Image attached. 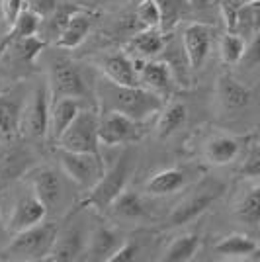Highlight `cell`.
<instances>
[{
	"label": "cell",
	"instance_id": "1",
	"mask_svg": "<svg viewBox=\"0 0 260 262\" xmlns=\"http://www.w3.org/2000/svg\"><path fill=\"white\" fill-rule=\"evenodd\" d=\"M96 96L102 110H112L143 123L163 110L161 94L145 86H123L104 77L96 84Z\"/></svg>",
	"mask_w": 260,
	"mask_h": 262
},
{
	"label": "cell",
	"instance_id": "2",
	"mask_svg": "<svg viewBox=\"0 0 260 262\" xmlns=\"http://www.w3.org/2000/svg\"><path fill=\"white\" fill-rule=\"evenodd\" d=\"M133 170H135V153L131 149H125L116 159V163L112 164V168L110 170L106 168V174L98 180V184L88 190V196L78 202L76 209L92 208L96 211H108L116 202V198L125 190Z\"/></svg>",
	"mask_w": 260,
	"mask_h": 262
},
{
	"label": "cell",
	"instance_id": "3",
	"mask_svg": "<svg viewBox=\"0 0 260 262\" xmlns=\"http://www.w3.org/2000/svg\"><path fill=\"white\" fill-rule=\"evenodd\" d=\"M55 223H37L30 229L14 233L10 243L2 251V258L8 260H45L57 239Z\"/></svg>",
	"mask_w": 260,
	"mask_h": 262
},
{
	"label": "cell",
	"instance_id": "4",
	"mask_svg": "<svg viewBox=\"0 0 260 262\" xmlns=\"http://www.w3.org/2000/svg\"><path fill=\"white\" fill-rule=\"evenodd\" d=\"M223 194H225V184L221 180L206 178L190 196L184 198L172 209V213L166 219V227H170V229L172 227H182L186 223L194 221L196 217H200L204 211L211 208Z\"/></svg>",
	"mask_w": 260,
	"mask_h": 262
},
{
	"label": "cell",
	"instance_id": "5",
	"mask_svg": "<svg viewBox=\"0 0 260 262\" xmlns=\"http://www.w3.org/2000/svg\"><path fill=\"white\" fill-rule=\"evenodd\" d=\"M100 114L92 108H80L73 123L59 137L61 149L76 153H100Z\"/></svg>",
	"mask_w": 260,
	"mask_h": 262
},
{
	"label": "cell",
	"instance_id": "6",
	"mask_svg": "<svg viewBox=\"0 0 260 262\" xmlns=\"http://www.w3.org/2000/svg\"><path fill=\"white\" fill-rule=\"evenodd\" d=\"M57 161L61 170L65 172L76 186L90 190L98 184V180L106 174V164L100 153H76L69 149L57 147Z\"/></svg>",
	"mask_w": 260,
	"mask_h": 262
},
{
	"label": "cell",
	"instance_id": "7",
	"mask_svg": "<svg viewBox=\"0 0 260 262\" xmlns=\"http://www.w3.org/2000/svg\"><path fill=\"white\" fill-rule=\"evenodd\" d=\"M49 92L55 102L61 98H86L90 90L80 67L71 59H55L49 67Z\"/></svg>",
	"mask_w": 260,
	"mask_h": 262
},
{
	"label": "cell",
	"instance_id": "8",
	"mask_svg": "<svg viewBox=\"0 0 260 262\" xmlns=\"http://www.w3.org/2000/svg\"><path fill=\"white\" fill-rule=\"evenodd\" d=\"M51 92H47L44 86L33 90L32 98L26 102L22 114L20 129L30 139H44L49 135V118H51Z\"/></svg>",
	"mask_w": 260,
	"mask_h": 262
},
{
	"label": "cell",
	"instance_id": "9",
	"mask_svg": "<svg viewBox=\"0 0 260 262\" xmlns=\"http://www.w3.org/2000/svg\"><path fill=\"white\" fill-rule=\"evenodd\" d=\"M98 133H100V143L108 147L133 143L141 137L139 121L131 120L119 112H112V110H102Z\"/></svg>",
	"mask_w": 260,
	"mask_h": 262
},
{
	"label": "cell",
	"instance_id": "10",
	"mask_svg": "<svg viewBox=\"0 0 260 262\" xmlns=\"http://www.w3.org/2000/svg\"><path fill=\"white\" fill-rule=\"evenodd\" d=\"M88 237H90V233H86V229L80 223L67 225L65 229L57 233V239H55L45 260L73 262L84 258L88 249Z\"/></svg>",
	"mask_w": 260,
	"mask_h": 262
},
{
	"label": "cell",
	"instance_id": "11",
	"mask_svg": "<svg viewBox=\"0 0 260 262\" xmlns=\"http://www.w3.org/2000/svg\"><path fill=\"white\" fill-rule=\"evenodd\" d=\"M211 41H213V30L207 24L194 22L186 26L184 33H182V47L188 57L190 69H202L206 65L209 51H211Z\"/></svg>",
	"mask_w": 260,
	"mask_h": 262
},
{
	"label": "cell",
	"instance_id": "12",
	"mask_svg": "<svg viewBox=\"0 0 260 262\" xmlns=\"http://www.w3.org/2000/svg\"><path fill=\"white\" fill-rule=\"evenodd\" d=\"M28 182L32 188L33 196L39 198L44 202V206L49 209H53L63 196V182L59 172L51 168V166H35L32 170H28Z\"/></svg>",
	"mask_w": 260,
	"mask_h": 262
},
{
	"label": "cell",
	"instance_id": "13",
	"mask_svg": "<svg viewBox=\"0 0 260 262\" xmlns=\"http://www.w3.org/2000/svg\"><path fill=\"white\" fill-rule=\"evenodd\" d=\"M98 69L102 75L123 86H141L139 71L135 67V59L127 53H110L98 59Z\"/></svg>",
	"mask_w": 260,
	"mask_h": 262
},
{
	"label": "cell",
	"instance_id": "14",
	"mask_svg": "<svg viewBox=\"0 0 260 262\" xmlns=\"http://www.w3.org/2000/svg\"><path fill=\"white\" fill-rule=\"evenodd\" d=\"M45 217H47V208L44 206V202L35 196H24L16 202L6 227L14 235L41 223Z\"/></svg>",
	"mask_w": 260,
	"mask_h": 262
},
{
	"label": "cell",
	"instance_id": "15",
	"mask_svg": "<svg viewBox=\"0 0 260 262\" xmlns=\"http://www.w3.org/2000/svg\"><path fill=\"white\" fill-rule=\"evenodd\" d=\"M215 92L219 104L225 110H229V112H237V110L247 108L250 104V100H252V90L249 86H245L241 80H237L229 73H223L221 77L217 78Z\"/></svg>",
	"mask_w": 260,
	"mask_h": 262
},
{
	"label": "cell",
	"instance_id": "16",
	"mask_svg": "<svg viewBox=\"0 0 260 262\" xmlns=\"http://www.w3.org/2000/svg\"><path fill=\"white\" fill-rule=\"evenodd\" d=\"M123 245V239L116 229L108 225H96L90 237H88L86 256L88 260H108L116 254L119 247Z\"/></svg>",
	"mask_w": 260,
	"mask_h": 262
},
{
	"label": "cell",
	"instance_id": "17",
	"mask_svg": "<svg viewBox=\"0 0 260 262\" xmlns=\"http://www.w3.org/2000/svg\"><path fill=\"white\" fill-rule=\"evenodd\" d=\"M94 16L96 14H92L88 8L76 12L75 16L67 22L63 32L59 33V37L55 39V47H59V49H76L88 37V33L92 30Z\"/></svg>",
	"mask_w": 260,
	"mask_h": 262
},
{
	"label": "cell",
	"instance_id": "18",
	"mask_svg": "<svg viewBox=\"0 0 260 262\" xmlns=\"http://www.w3.org/2000/svg\"><path fill=\"white\" fill-rule=\"evenodd\" d=\"M241 153V139L231 137V135H215L206 143L204 147V157L207 163L215 166H225L233 163Z\"/></svg>",
	"mask_w": 260,
	"mask_h": 262
},
{
	"label": "cell",
	"instance_id": "19",
	"mask_svg": "<svg viewBox=\"0 0 260 262\" xmlns=\"http://www.w3.org/2000/svg\"><path fill=\"white\" fill-rule=\"evenodd\" d=\"M26 100L18 92L0 94V133L14 135L20 129Z\"/></svg>",
	"mask_w": 260,
	"mask_h": 262
},
{
	"label": "cell",
	"instance_id": "20",
	"mask_svg": "<svg viewBox=\"0 0 260 262\" xmlns=\"http://www.w3.org/2000/svg\"><path fill=\"white\" fill-rule=\"evenodd\" d=\"M186 184V172L180 168H164L161 172L153 174L147 182H145V192L149 196H170L176 194L178 190H182Z\"/></svg>",
	"mask_w": 260,
	"mask_h": 262
},
{
	"label": "cell",
	"instance_id": "21",
	"mask_svg": "<svg viewBox=\"0 0 260 262\" xmlns=\"http://www.w3.org/2000/svg\"><path fill=\"white\" fill-rule=\"evenodd\" d=\"M80 102L76 98H61L55 100L51 106V118H49V137L59 141V137L73 123L76 114L80 112Z\"/></svg>",
	"mask_w": 260,
	"mask_h": 262
},
{
	"label": "cell",
	"instance_id": "22",
	"mask_svg": "<svg viewBox=\"0 0 260 262\" xmlns=\"http://www.w3.org/2000/svg\"><path fill=\"white\" fill-rule=\"evenodd\" d=\"M41 20L44 18L37 12H33L32 8L24 10L20 14V18L8 28V33L0 39V55L4 53L8 47H12L16 41H20V39L28 37V35H35V33L39 32V28H41Z\"/></svg>",
	"mask_w": 260,
	"mask_h": 262
},
{
	"label": "cell",
	"instance_id": "23",
	"mask_svg": "<svg viewBox=\"0 0 260 262\" xmlns=\"http://www.w3.org/2000/svg\"><path fill=\"white\" fill-rule=\"evenodd\" d=\"M166 35L161 28H147V30H137L131 35L129 39V49L135 53H139L145 59L157 57L164 51L166 47Z\"/></svg>",
	"mask_w": 260,
	"mask_h": 262
},
{
	"label": "cell",
	"instance_id": "24",
	"mask_svg": "<svg viewBox=\"0 0 260 262\" xmlns=\"http://www.w3.org/2000/svg\"><path fill=\"white\" fill-rule=\"evenodd\" d=\"M172 71L166 61H145L139 71V80H141V86L149 88L157 94H163L170 88L172 82Z\"/></svg>",
	"mask_w": 260,
	"mask_h": 262
},
{
	"label": "cell",
	"instance_id": "25",
	"mask_svg": "<svg viewBox=\"0 0 260 262\" xmlns=\"http://www.w3.org/2000/svg\"><path fill=\"white\" fill-rule=\"evenodd\" d=\"M84 10L82 6H78V4H73V2H67V4H57V8H55L49 16H45L44 20H41V28H39V32L37 35L41 37V33H45L44 39L45 41H49V39H57L59 37V33L63 32V28L67 26V22L75 16L76 12Z\"/></svg>",
	"mask_w": 260,
	"mask_h": 262
},
{
	"label": "cell",
	"instance_id": "26",
	"mask_svg": "<svg viewBox=\"0 0 260 262\" xmlns=\"http://www.w3.org/2000/svg\"><path fill=\"white\" fill-rule=\"evenodd\" d=\"M32 161V155L24 147H12L10 151L0 157V182H12L20 176L28 174V166Z\"/></svg>",
	"mask_w": 260,
	"mask_h": 262
},
{
	"label": "cell",
	"instance_id": "27",
	"mask_svg": "<svg viewBox=\"0 0 260 262\" xmlns=\"http://www.w3.org/2000/svg\"><path fill=\"white\" fill-rule=\"evenodd\" d=\"M188 121V108L182 102H170L161 110V118L157 121V135L161 139H168Z\"/></svg>",
	"mask_w": 260,
	"mask_h": 262
},
{
	"label": "cell",
	"instance_id": "28",
	"mask_svg": "<svg viewBox=\"0 0 260 262\" xmlns=\"http://www.w3.org/2000/svg\"><path fill=\"white\" fill-rule=\"evenodd\" d=\"M254 251H258L256 241L247 235H241V233L227 235L215 245L217 254L227 256V258H250V254Z\"/></svg>",
	"mask_w": 260,
	"mask_h": 262
},
{
	"label": "cell",
	"instance_id": "29",
	"mask_svg": "<svg viewBox=\"0 0 260 262\" xmlns=\"http://www.w3.org/2000/svg\"><path fill=\"white\" fill-rule=\"evenodd\" d=\"M200 249V237L196 233L180 235L178 239L170 243V247L164 252V262H188L194 258V254Z\"/></svg>",
	"mask_w": 260,
	"mask_h": 262
},
{
	"label": "cell",
	"instance_id": "30",
	"mask_svg": "<svg viewBox=\"0 0 260 262\" xmlns=\"http://www.w3.org/2000/svg\"><path fill=\"white\" fill-rule=\"evenodd\" d=\"M155 2L161 10V30L164 33L172 32L192 4V0H155Z\"/></svg>",
	"mask_w": 260,
	"mask_h": 262
},
{
	"label": "cell",
	"instance_id": "31",
	"mask_svg": "<svg viewBox=\"0 0 260 262\" xmlns=\"http://www.w3.org/2000/svg\"><path fill=\"white\" fill-rule=\"evenodd\" d=\"M110 209H112L118 217H123V219H141V217H145V213H147L145 204H143V200L139 198V194H135V192H131V190H123V192L116 198V202L112 204Z\"/></svg>",
	"mask_w": 260,
	"mask_h": 262
},
{
	"label": "cell",
	"instance_id": "32",
	"mask_svg": "<svg viewBox=\"0 0 260 262\" xmlns=\"http://www.w3.org/2000/svg\"><path fill=\"white\" fill-rule=\"evenodd\" d=\"M235 215L245 225H250V227L260 225V184L254 186L243 196L235 209Z\"/></svg>",
	"mask_w": 260,
	"mask_h": 262
},
{
	"label": "cell",
	"instance_id": "33",
	"mask_svg": "<svg viewBox=\"0 0 260 262\" xmlns=\"http://www.w3.org/2000/svg\"><path fill=\"white\" fill-rule=\"evenodd\" d=\"M221 61L225 65H237L243 61V55L247 51V41L239 32H227L219 45Z\"/></svg>",
	"mask_w": 260,
	"mask_h": 262
},
{
	"label": "cell",
	"instance_id": "34",
	"mask_svg": "<svg viewBox=\"0 0 260 262\" xmlns=\"http://www.w3.org/2000/svg\"><path fill=\"white\" fill-rule=\"evenodd\" d=\"M45 45H47V41L35 33V35H28V37H24L20 41H16L12 47H14V51L18 53V57L22 59L24 63H33L41 55Z\"/></svg>",
	"mask_w": 260,
	"mask_h": 262
},
{
	"label": "cell",
	"instance_id": "35",
	"mask_svg": "<svg viewBox=\"0 0 260 262\" xmlns=\"http://www.w3.org/2000/svg\"><path fill=\"white\" fill-rule=\"evenodd\" d=\"M135 24L139 30L161 28V10L155 0H141L135 10Z\"/></svg>",
	"mask_w": 260,
	"mask_h": 262
},
{
	"label": "cell",
	"instance_id": "36",
	"mask_svg": "<svg viewBox=\"0 0 260 262\" xmlns=\"http://www.w3.org/2000/svg\"><path fill=\"white\" fill-rule=\"evenodd\" d=\"M260 30V0L250 2L239 10V22L237 32H256Z\"/></svg>",
	"mask_w": 260,
	"mask_h": 262
},
{
	"label": "cell",
	"instance_id": "37",
	"mask_svg": "<svg viewBox=\"0 0 260 262\" xmlns=\"http://www.w3.org/2000/svg\"><path fill=\"white\" fill-rule=\"evenodd\" d=\"M241 65L247 67V69H254V67L260 65V30H256V32L252 33V39L247 45V51L243 55Z\"/></svg>",
	"mask_w": 260,
	"mask_h": 262
},
{
	"label": "cell",
	"instance_id": "38",
	"mask_svg": "<svg viewBox=\"0 0 260 262\" xmlns=\"http://www.w3.org/2000/svg\"><path fill=\"white\" fill-rule=\"evenodd\" d=\"M241 176L245 178H256L260 176V147H252L249 157L241 166Z\"/></svg>",
	"mask_w": 260,
	"mask_h": 262
},
{
	"label": "cell",
	"instance_id": "39",
	"mask_svg": "<svg viewBox=\"0 0 260 262\" xmlns=\"http://www.w3.org/2000/svg\"><path fill=\"white\" fill-rule=\"evenodd\" d=\"M141 252V247L135 241H123V245L119 247L116 254L110 258V262H131L137 258V254Z\"/></svg>",
	"mask_w": 260,
	"mask_h": 262
},
{
	"label": "cell",
	"instance_id": "40",
	"mask_svg": "<svg viewBox=\"0 0 260 262\" xmlns=\"http://www.w3.org/2000/svg\"><path fill=\"white\" fill-rule=\"evenodd\" d=\"M0 10H2L4 22L8 24V28H10L12 24L16 22V20L20 18V14L24 12V0H2Z\"/></svg>",
	"mask_w": 260,
	"mask_h": 262
},
{
	"label": "cell",
	"instance_id": "41",
	"mask_svg": "<svg viewBox=\"0 0 260 262\" xmlns=\"http://www.w3.org/2000/svg\"><path fill=\"white\" fill-rule=\"evenodd\" d=\"M57 4H59L57 0H32V6L30 8L33 12H37L41 18H45V16H49L57 8Z\"/></svg>",
	"mask_w": 260,
	"mask_h": 262
},
{
	"label": "cell",
	"instance_id": "42",
	"mask_svg": "<svg viewBox=\"0 0 260 262\" xmlns=\"http://www.w3.org/2000/svg\"><path fill=\"white\" fill-rule=\"evenodd\" d=\"M225 2H229L233 8H237V10H241L243 6H247V4H250V2H256V0H225Z\"/></svg>",
	"mask_w": 260,
	"mask_h": 262
},
{
	"label": "cell",
	"instance_id": "43",
	"mask_svg": "<svg viewBox=\"0 0 260 262\" xmlns=\"http://www.w3.org/2000/svg\"><path fill=\"white\" fill-rule=\"evenodd\" d=\"M69 2L78 4V6H82V8H90V6H92V2H96V0H69Z\"/></svg>",
	"mask_w": 260,
	"mask_h": 262
},
{
	"label": "cell",
	"instance_id": "44",
	"mask_svg": "<svg viewBox=\"0 0 260 262\" xmlns=\"http://www.w3.org/2000/svg\"><path fill=\"white\" fill-rule=\"evenodd\" d=\"M102 2H118V0H102Z\"/></svg>",
	"mask_w": 260,
	"mask_h": 262
}]
</instances>
